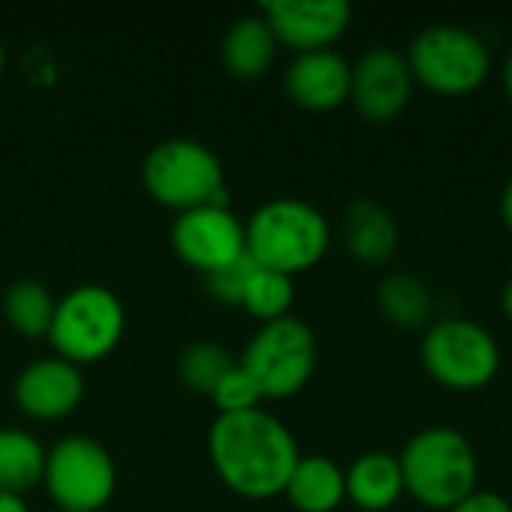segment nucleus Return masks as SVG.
<instances>
[{
  "instance_id": "nucleus-1",
  "label": "nucleus",
  "mask_w": 512,
  "mask_h": 512,
  "mask_svg": "<svg viewBox=\"0 0 512 512\" xmlns=\"http://www.w3.org/2000/svg\"><path fill=\"white\" fill-rule=\"evenodd\" d=\"M207 456L216 477L240 498L267 501L285 492L300 447L291 429L264 408L216 417L207 432Z\"/></svg>"
},
{
  "instance_id": "nucleus-2",
  "label": "nucleus",
  "mask_w": 512,
  "mask_h": 512,
  "mask_svg": "<svg viewBox=\"0 0 512 512\" xmlns=\"http://www.w3.org/2000/svg\"><path fill=\"white\" fill-rule=\"evenodd\" d=\"M405 492L429 510H453L477 492V450L453 426L420 429L399 453Z\"/></svg>"
},
{
  "instance_id": "nucleus-3",
  "label": "nucleus",
  "mask_w": 512,
  "mask_h": 512,
  "mask_svg": "<svg viewBox=\"0 0 512 512\" xmlns=\"http://www.w3.org/2000/svg\"><path fill=\"white\" fill-rule=\"evenodd\" d=\"M330 249L327 216L300 198H273L246 219V255L267 270L297 276L321 264Z\"/></svg>"
},
{
  "instance_id": "nucleus-4",
  "label": "nucleus",
  "mask_w": 512,
  "mask_h": 512,
  "mask_svg": "<svg viewBox=\"0 0 512 512\" xmlns=\"http://www.w3.org/2000/svg\"><path fill=\"white\" fill-rule=\"evenodd\" d=\"M141 183L156 204L174 213L228 204L222 159L195 138L159 141L141 162Z\"/></svg>"
},
{
  "instance_id": "nucleus-5",
  "label": "nucleus",
  "mask_w": 512,
  "mask_h": 512,
  "mask_svg": "<svg viewBox=\"0 0 512 512\" xmlns=\"http://www.w3.org/2000/svg\"><path fill=\"white\" fill-rule=\"evenodd\" d=\"M126 333L123 300L105 285H75L57 300L48 342L72 366H90L114 354Z\"/></svg>"
},
{
  "instance_id": "nucleus-6",
  "label": "nucleus",
  "mask_w": 512,
  "mask_h": 512,
  "mask_svg": "<svg viewBox=\"0 0 512 512\" xmlns=\"http://www.w3.org/2000/svg\"><path fill=\"white\" fill-rule=\"evenodd\" d=\"M408 66L414 81L441 96L474 93L492 69L489 45L468 27L429 24L408 45Z\"/></svg>"
},
{
  "instance_id": "nucleus-7",
  "label": "nucleus",
  "mask_w": 512,
  "mask_h": 512,
  "mask_svg": "<svg viewBox=\"0 0 512 512\" xmlns=\"http://www.w3.org/2000/svg\"><path fill=\"white\" fill-rule=\"evenodd\" d=\"M420 360L441 387L474 393L495 381L501 369V348L483 324L450 315L423 333Z\"/></svg>"
},
{
  "instance_id": "nucleus-8",
  "label": "nucleus",
  "mask_w": 512,
  "mask_h": 512,
  "mask_svg": "<svg viewBox=\"0 0 512 512\" xmlns=\"http://www.w3.org/2000/svg\"><path fill=\"white\" fill-rule=\"evenodd\" d=\"M240 366L252 375L264 399H291L315 375L318 342L306 321L288 315L261 324L249 339Z\"/></svg>"
},
{
  "instance_id": "nucleus-9",
  "label": "nucleus",
  "mask_w": 512,
  "mask_h": 512,
  "mask_svg": "<svg viewBox=\"0 0 512 512\" xmlns=\"http://www.w3.org/2000/svg\"><path fill=\"white\" fill-rule=\"evenodd\" d=\"M42 486L60 512L105 510L117 492L114 456L96 438L66 435L48 450Z\"/></svg>"
},
{
  "instance_id": "nucleus-10",
  "label": "nucleus",
  "mask_w": 512,
  "mask_h": 512,
  "mask_svg": "<svg viewBox=\"0 0 512 512\" xmlns=\"http://www.w3.org/2000/svg\"><path fill=\"white\" fill-rule=\"evenodd\" d=\"M171 246L186 267L213 276L246 255V222L228 204H204L174 216Z\"/></svg>"
},
{
  "instance_id": "nucleus-11",
  "label": "nucleus",
  "mask_w": 512,
  "mask_h": 512,
  "mask_svg": "<svg viewBox=\"0 0 512 512\" xmlns=\"http://www.w3.org/2000/svg\"><path fill=\"white\" fill-rule=\"evenodd\" d=\"M411 90L414 75L408 57L390 45H375L351 63V102L372 123L396 120L405 111Z\"/></svg>"
},
{
  "instance_id": "nucleus-12",
  "label": "nucleus",
  "mask_w": 512,
  "mask_h": 512,
  "mask_svg": "<svg viewBox=\"0 0 512 512\" xmlns=\"http://www.w3.org/2000/svg\"><path fill=\"white\" fill-rule=\"evenodd\" d=\"M15 408L36 423H57L84 402V375L69 360L51 354L27 363L12 381Z\"/></svg>"
},
{
  "instance_id": "nucleus-13",
  "label": "nucleus",
  "mask_w": 512,
  "mask_h": 512,
  "mask_svg": "<svg viewBox=\"0 0 512 512\" xmlns=\"http://www.w3.org/2000/svg\"><path fill=\"white\" fill-rule=\"evenodd\" d=\"M279 45L294 54L333 48L351 27V3L345 0H270L261 6Z\"/></svg>"
},
{
  "instance_id": "nucleus-14",
  "label": "nucleus",
  "mask_w": 512,
  "mask_h": 512,
  "mask_svg": "<svg viewBox=\"0 0 512 512\" xmlns=\"http://www.w3.org/2000/svg\"><path fill=\"white\" fill-rule=\"evenodd\" d=\"M285 93L306 111H333L351 99V63L336 48L297 54L285 72Z\"/></svg>"
},
{
  "instance_id": "nucleus-15",
  "label": "nucleus",
  "mask_w": 512,
  "mask_h": 512,
  "mask_svg": "<svg viewBox=\"0 0 512 512\" xmlns=\"http://www.w3.org/2000/svg\"><path fill=\"white\" fill-rule=\"evenodd\" d=\"M342 246L351 252L354 261L381 267L399 249V225L384 204L372 198H357L342 213Z\"/></svg>"
},
{
  "instance_id": "nucleus-16",
  "label": "nucleus",
  "mask_w": 512,
  "mask_h": 512,
  "mask_svg": "<svg viewBox=\"0 0 512 512\" xmlns=\"http://www.w3.org/2000/svg\"><path fill=\"white\" fill-rule=\"evenodd\" d=\"M276 51H279V42H276L267 18L261 12H252V15H240L225 30L219 57H222V66L231 78L255 81L273 66Z\"/></svg>"
},
{
  "instance_id": "nucleus-17",
  "label": "nucleus",
  "mask_w": 512,
  "mask_h": 512,
  "mask_svg": "<svg viewBox=\"0 0 512 512\" xmlns=\"http://www.w3.org/2000/svg\"><path fill=\"white\" fill-rule=\"evenodd\" d=\"M345 492L348 501L363 512H387L396 507L405 495L399 456L384 450L357 456L345 471Z\"/></svg>"
},
{
  "instance_id": "nucleus-18",
  "label": "nucleus",
  "mask_w": 512,
  "mask_h": 512,
  "mask_svg": "<svg viewBox=\"0 0 512 512\" xmlns=\"http://www.w3.org/2000/svg\"><path fill=\"white\" fill-rule=\"evenodd\" d=\"M282 495L297 512H336L348 498L345 471L327 456H300Z\"/></svg>"
},
{
  "instance_id": "nucleus-19",
  "label": "nucleus",
  "mask_w": 512,
  "mask_h": 512,
  "mask_svg": "<svg viewBox=\"0 0 512 512\" xmlns=\"http://www.w3.org/2000/svg\"><path fill=\"white\" fill-rule=\"evenodd\" d=\"M45 459L48 450L42 447L39 438L15 426L0 429V492L24 498L30 489L42 483Z\"/></svg>"
},
{
  "instance_id": "nucleus-20",
  "label": "nucleus",
  "mask_w": 512,
  "mask_h": 512,
  "mask_svg": "<svg viewBox=\"0 0 512 512\" xmlns=\"http://www.w3.org/2000/svg\"><path fill=\"white\" fill-rule=\"evenodd\" d=\"M57 300L39 279H15L3 294V315L24 339H48Z\"/></svg>"
},
{
  "instance_id": "nucleus-21",
  "label": "nucleus",
  "mask_w": 512,
  "mask_h": 512,
  "mask_svg": "<svg viewBox=\"0 0 512 512\" xmlns=\"http://www.w3.org/2000/svg\"><path fill=\"white\" fill-rule=\"evenodd\" d=\"M381 315L405 330H417L432 318L435 300L429 285L414 273H390L378 288Z\"/></svg>"
},
{
  "instance_id": "nucleus-22",
  "label": "nucleus",
  "mask_w": 512,
  "mask_h": 512,
  "mask_svg": "<svg viewBox=\"0 0 512 512\" xmlns=\"http://www.w3.org/2000/svg\"><path fill=\"white\" fill-rule=\"evenodd\" d=\"M240 360L219 342H192L177 357V378L186 390L210 396Z\"/></svg>"
},
{
  "instance_id": "nucleus-23",
  "label": "nucleus",
  "mask_w": 512,
  "mask_h": 512,
  "mask_svg": "<svg viewBox=\"0 0 512 512\" xmlns=\"http://www.w3.org/2000/svg\"><path fill=\"white\" fill-rule=\"evenodd\" d=\"M240 306L252 318H258L261 324L288 318L291 306H294V279L285 276V273H276V270H267V267L255 264V270L249 273V282H246Z\"/></svg>"
},
{
  "instance_id": "nucleus-24",
  "label": "nucleus",
  "mask_w": 512,
  "mask_h": 512,
  "mask_svg": "<svg viewBox=\"0 0 512 512\" xmlns=\"http://www.w3.org/2000/svg\"><path fill=\"white\" fill-rule=\"evenodd\" d=\"M210 399H213L219 417H225V414H246V411L261 408V402H264L258 384L252 381V375L240 363L216 384V390L210 393Z\"/></svg>"
},
{
  "instance_id": "nucleus-25",
  "label": "nucleus",
  "mask_w": 512,
  "mask_h": 512,
  "mask_svg": "<svg viewBox=\"0 0 512 512\" xmlns=\"http://www.w3.org/2000/svg\"><path fill=\"white\" fill-rule=\"evenodd\" d=\"M255 270V261L249 255H243L240 261H234L231 267L213 273V276H204V285H207V294L225 306H240L243 300V291H246V282H249V273Z\"/></svg>"
},
{
  "instance_id": "nucleus-26",
  "label": "nucleus",
  "mask_w": 512,
  "mask_h": 512,
  "mask_svg": "<svg viewBox=\"0 0 512 512\" xmlns=\"http://www.w3.org/2000/svg\"><path fill=\"white\" fill-rule=\"evenodd\" d=\"M447 512H512V504L498 492H474Z\"/></svg>"
},
{
  "instance_id": "nucleus-27",
  "label": "nucleus",
  "mask_w": 512,
  "mask_h": 512,
  "mask_svg": "<svg viewBox=\"0 0 512 512\" xmlns=\"http://www.w3.org/2000/svg\"><path fill=\"white\" fill-rule=\"evenodd\" d=\"M0 512H30V507L24 504V498H21V495L0 492Z\"/></svg>"
},
{
  "instance_id": "nucleus-28",
  "label": "nucleus",
  "mask_w": 512,
  "mask_h": 512,
  "mask_svg": "<svg viewBox=\"0 0 512 512\" xmlns=\"http://www.w3.org/2000/svg\"><path fill=\"white\" fill-rule=\"evenodd\" d=\"M501 219H504V225L512 231V177L507 180L504 192H501Z\"/></svg>"
},
{
  "instance_id": "nucleus-29",
  "label": "nucleus",
  "mask_w": 512,
  "mask_h": 512,
  "mask_svg": "<svg viewBox=\"0 0 512 512\" xmlns=\"http://www.w3.org/2000/svg\"><path fill=\"white\" fill-rule=\"evenodd\" d=\"M501 309H504V315L512 321V279L504 285V291H501Z\"/></svg>"
},
{
  "instance_id": "nucleus-30",
  "label": "nucleus",
  "mask_w": 512,
  "mask_h": 512,
  "mask_svg": "<svg viewBox=\"0 0 512 512\" xmlns=\"http://www.w3.org/2000/svg\"><path fill=\"white\" fill-rule=\"evenodd\" d=\"M501 81H504V90H507V96H510V99H512V54H510V57H507V63H504Z\"/></svg>"
},
{
  "instance_id": "nucleus-31",
  "label": "nucleus",
  "mask_w": 512,
  "mask_h": 512,
  "mask_svg": "<svg viewBox=\"0 0 512 512\" xmlns=\"http://www.w3.org/2000/svg\"><path fill=\"white\" fill-rule=\"evenodd\" d=\"M3 69H6V48H3V39H0V78H3Z\"/></svg>"
}]
</instances>
